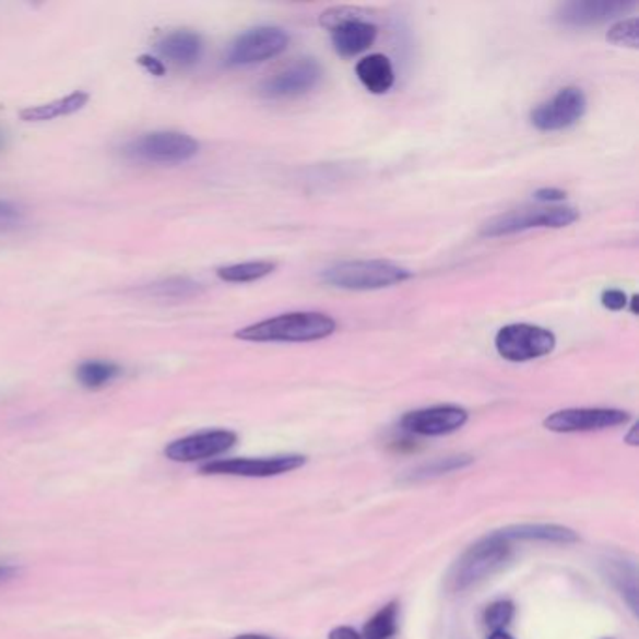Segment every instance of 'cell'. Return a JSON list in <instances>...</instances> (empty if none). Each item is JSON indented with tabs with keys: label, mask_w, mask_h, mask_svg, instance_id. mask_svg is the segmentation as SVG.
Listing matches in <instances>:
<instances>
[{
	"label": "cell",
	"mask_w": 639,
	"mask_h": 639,
	"mask_svg": "<svg viewBox=\"0 0 639 639\" xmlns=\"http://www.w3.org/2000/svg\"><path fill=\"white\" fill-rule=\"evenodd\" d=\"M555 345L554 332L536 324H507L495 336V350L508 363H531L549 355Z\"/></svg>",
	"instance_id": "cell-7"
},
{
	"label": "cell",
	"mask_w": 639,
	"mask_h": 639,
	"mask_svg": "<svg viewBox=\"0 0 639 639\" xmlns=\"http://www.w3.org/2000/svg\"><path fill=\"white\" fill-rule=\"evenodd\" d=\"M534 199L539 203H563L567 199V191L559 190V188H541L534 191Z\"/></svg>",
	"instance_id": "cell-30"
},
{
	"label": "cell",
	"mask_w": 639,
	"mask_h": 639,
	"mask_svg": "<svg viewBox=\"0 0 639 639\" xmlns=\"http://www.w3.org/2000/svg\"><path fill=\"white\" fill-rule=\"evenodd\" d=\"M636 434H638V428H636V426H632V428H630V434H628V436L625 437V441L628 442V445H632V447H636V445H638Z\"/></svg>",
	"instance_id": "cell-34"
},
{
	"label": "cell",
	"mask_w": 639,
	"mask_h": 639,
	"mask_svg": "<svg viewBox=\"0 0 639 639\" xmlns=\"http://www.w3.org/2000/svg\"><path fill=\"white\" fill-rule=\"evenodd\" d=\"M139 64H141V67H145L146 70L152 73V75H164L165 67L162 60L152 59V57H149V55H143V57L139 59Z\"/></svg>",
	"instance_id": "cell-32"
},
{
	"label": "cell",
	"mask_w": 639,
	"mask_h": 639,
	"mask_svg": "<svg viewBox=\"0 0 639 639\" xmlns=\"http://www.w3.org/2000/svg\"><path fill=\"white\" fill-rule=\"evenodd\" d=\"M233 639H272L269 636H261V634H240L237 638Z\"/></svg>",
	"instance_id": "cell-36"
},
{
	"label": "cell",
	"mask_w": 639,
	"mask_h": 639,
	"mask_svg": "<svg viewBox=\"0 0 639 639\" xmlns=\"http://www.w3.org/2000/svg\"><path fill=\"white\" fill-rule=\"evenodd\" d=\"M514 617V604L510 600H497L492 606L486 607L484 612V625L488 626L492 632L505 630V626L510 625Z\"/></svg>",
	"instance_id": "cell-27"
},
{
	"label": "cell",
	"mask_w": 639,
	"mask_h": 639,
	"mask_svg": "<svg viewBox=\"0 0 639 639\" xmlns=\"http://www.w3.org/2000/svg\"><path fill=\"white\" fill-rule=\"evenodd\" d=\"M413 277L405 267L382 259L343 261L323 272L327 284L345 291H377L403 284Z\"/></svg>",
	"instance_id": "cell-2"
},
{
	"label": "cell",
	"mask_w": 639,
	"mask_h": 639,
	"mask_svg": "<svg viewBox=\"0 0 639 639\" xmlns=\"http://www.w3.org/2000/svg\"><path fill=\"white\" fill-rule=\"evenodd\" d=\"M475 462L471 455H449V458H437L434 462L424 463L421 468L413 471L411 478L413 481H424V478H434V476L449 475L454 471H462Z\"/></svg>",
	"instance_id": "cell-24"
},
{
	"label": "cell",
	"mask_w": 639,
	"mask_h": 639,
	"mask_svg": "<svg viewBox=\"0 0 639 639\" xmlns=\"http://www.w3.org/2000/svg\"><path fill=\"white\" fill-rule=\"evenodd\" d=\"M126 158L139 164L177 165L190 162L199 154L196 139L182 132H149L132 139L125 146Z\"/></svg>",
	"instance_id": "cell-4"
},
{
	"label": "cell",
	"mask_w": 639,
	"mask_h": 639,
	"mask_svg": "<svg viewBox=\"0 0 639 639\" xmlns=\"http://www.w3.org/2000/svg\"><path fill=\"white\" fill-rule=\"evenodd\" d=\"M398 615H400V604L389 602L382 606L371 619L364 625V639H390L394 638L398 632Z\"/></svg>",
	"instance_id": "cell-23"
},
{
	"label": "cell",
	"mask_w": 639,
	"mask_h": 639,
	"mask_svg": "<svg viewBox=\"0 0 639 639\" xmlns=\"http://www.w3.org/2000/svg\"><path fill=\"white\" fill-rule=\"evenodd\" d=\"M323 81V68L316 59H298L282 72L263 81L261 94L269 99L300 98L311 93Z\"/></svg>",
	"instance_id": "cell-12"
},
{
	"label": "cell",
	"mask_w": 639,
	"mask_h": 639,
	"mask_svg": "<svg viewBox=\"0 0 639 639\" xmlns=\"http://www.w3.org/2000/svg\"><path fill=\"white\" fill-rule=\"evenodd\" d=\"M356 78L371 94H387L394 86V67L387 55H368L356 62Z\"/></svg>",
	"instance_id": "cell-18"
},
{
	"label": "cell",
	"mask_w": 639,
	"mask_h": 639,
	"mask_svg": "<svg viewBox=\"0 0 639 639\" xmlns=\"http://www.w3.org/2000/svg\"><path fill=\"white\" fill-rule=\"evenodd\" d=\"M321 25L329 28L334 51L347 59L368 51L379 34L376 23L366 20L356 8H330L321 15Z\"/></svg>",
	"instance_id": "cell-5"
},
{
	"label": "cell",
	"mask_w": 639,
	"mask_h": 639,
	"mask_svg": "<svg viewBox=\"0 0 639 639\" xmlns=\"http://www.w3.org/2000/svg\"><path fill=\"white\" fill-rule=\"evenodd\" d=\"M610 580L619 589L620 594L625 596L626 602L630 604L636 612V596H638V587H636V570L623 560H612L610 563Z\"/></svg>",
	"instance_id": "cell-25"
},
{
	"label": "cell",
	"mask_w": 639,
	"mask_h": 639,
	"mask_svg": "<svg viewBox=\"0 0 639 639\" xmlns=\"http://www.w3.org/2000/svg\"><path fill=\"white\" fill-rule=\"evenodd\" d=\"M204 42L201 34L178 28L173 33L165 34L158 42V54L177 67H193L203 57Z\"/></svg>",
	"instance_id": "cell-16"
},
{
	"label": "cell",
	"mask_w": 639,
	"mask_h": 639,
	"mask_svg": "<svg viewBox=\"0 0 639 639\" xmlns=\"http://www.w3.org/2000/svg\"><path fill=\"white\" fill-rule=\"evenodd\" d=\"M238 437L229 429H206L182 437L165 447V455L177 463H196L224 454L237 445Z\"/></svg>",
	"instance_id": "cell-13"
},
{
	"label": "cell",
	"mask_w": 639,
	"mask_h": 639,
	"mask_svg": "<svg viewBox=\"0 0 639 639\" xmlns=\"http://www.w3.org/2000/svg\"><path fill=\"white\" fill-rule=\"evenodd\" d=\"M289 46V34L284 28L253 27L237 36L225 54L227 67L242 68L261 64L284 54Z\"/></svg>",
	"instance_id": "cell-8"
},
{
	"label": "cell",
	"mask_w": 639,
	"mask_h": 639,
	"mask_svg": "<svg viewBox=\"0 0 639 639\" xmlns=\"http://www.w3.org/2000/svg\"><path fill=\"white\" fill-rule=\"evenodd\" d=\"M336 329V319L321 311H291L245 327L237 338L253 343H308L332 336Z\"/></svg>",
	"instance_id": "cell-1"
},
{
	"label": "cell",
	"mask_w": 639,
	"mask_h": 639,
	"mask_svg": "<svg viewBox=\"0 0 639 639\" xmlns=\"http://www.w3.org/2000/svg\"><path fill=\"white\" fill-rule=\"evenodd\" d=\"M274 271H276V264L271 261H246V263L222 267L218 269V277L229 284H250L269 276Z\"/></svg>",
	"instance_id": "cell-22"
},
{
	"label": "cell",
	"mask_w": 639,
	"mask_h": 639,
	"mask_svg": "<svg viewBox=\"0 0 639 639\" xmlns=\"http://www.w3.org/2000/svg\"><path fill=\"white\" fill-rule=\"evenodd\" d=\"M497 534L508 542L531 541V542H554V544H573L580 541L573 529L555 523H521V525H508L497 531Z\"/></svg>",
	"instance_id": "cell-17"
},
{
	"label": "cell",
	"mask_w": 639,
	"mask_h": 639,
	"mask_svg": "<svg viewBox=\"0 0 639 639\" xmlns=\"http://www.w3.org/2000/svg\"><path fill=\"white\" fill-rule=\"evenodd\" d=\"M634 8H636V2H620V0H573V2L560 4L555 17L560 25H567V27H591V25L617 20Z\"/></svg>",
	"instance_id": "cell-15"
},
{
	"label": "cell",
	"mask_w": 639,
	"mask_h": 639,
	"mask_svg": "<svg viewBox=\"0 0 639 639\" xmlns=\"http://www.w3.org/2000/svg\"><path fill=\"white\" fill-rule=\"evenodd\" d=\"M469 421V413L458 405H436L416 409L403 415L402 428L407 434L421 437H442L462 429Z\"/></svg>",
	"instance_id": "cell-14"
},
{
	"label": "cell",
	"mask_w": 639,
	"mask_h": 639,
	"mask_svg": "<svg viewBox=\"0 0 639 639\" xmlns=\"http://www.w3.org/2000/svg\"><path fill=\"white\" fill-rule=\"evenodd\" d=\"M488 639H514L510 634L505 632V630H497V632L489 634Z\"/></svg>",
	"instance_id": "cell-35"
},
{
	"label": "cell",
	"mask_w": 639,
	"mask_h": 639,
	"mask_svg": "<svg viewBox=\"0 0 639 639\" xmlns=\"http://www.w3.org/2000/svg\"><path fill=\"white\" fill-rule=\"evenodd\" d=\"M86 102H88V94L78 91V93L68 94L64 98L54 99L49 104L27 107L20 113V117L25 122H47V120L60 119V117L81 111L86 106Z\"/></svg>",
	"instance_id": "cell-19"
},
{
	"label": "cell",
	"mask_w": 639,
	"mask_h": 639,
	"mask_svg": "<svg viewBox=\"0 0 639 639\" xmlns=\"http://www.w3.org/2000/svg\"><path fill=\"white\" fill-rule=\"evenodd\" d=\"M122 374L119 364L109 360H85L75 369V377L81 387L88 390H98L115 381Z\"/></svg>",
	"instance_id": "cell-21"
},
{
	"label": "cell",
	"mask_w": 639,
	"mask_h": 639,
	"mask_svg": "<svg viewBox=\"0 0 639 639\" xmlns=\"http://www.w3.org/2000/svg\"><path fill=\"white\" fill-rule=\"evenodd\" d=\"M15 570L14 567H8V565H0V583H7V581L14 580Z\"/></svg>",
	"instance_id": "cell-33"
},
{
	"label": "cell",
	"mask_w": 639,
	"mask_h": 639,
	"mask_svg": "<svg viewBox=\"0 0 639 639\" xmlns=\"http://www.w3.org/2000/svg\"><path fill=\"white\" fill-rule=\"evenodd\" d=\"M630 311H632V316H638V297H632L630 300Z\"/></svg>",
	"instance_id": "cell-37"
},
{
	"label": "cell",
	"mask_w": 639,
	"mask_h": 639,
	"mask_svg": "<svg viewBox=\"0 0 639 639\" xmlns=\"http://www.w3.org/2000/svg\"><path fill=\"white\" fill-rule=\"evenodd\" d=\"M510 557V542L494 533L469 547L450 572V589L468 591L469 587L489 578Z\"/></svg>",
	"instance_id": "cell-3"
},
{
	"label": "cell",
	"mask_w": 639,
	"mask_h": 639,
	"mask_svg": "<svg viewBox=\"0 0 639 639\" xmlns=\"http://www.w3.org/2000/svg\"><path fill=\"white\" fill-rule=\"evenodd\" d=\"M306 465V455L282 454L271 458H232L216 460L201 468L203 475L245 476V478H271L285 475Z\"/></svg>",
	"instance_id": "cell-10"
},
{
	"label": "cell",
	"mask_w": 639,
	"mask_h": 639,
	"mask_svg": "<svg viewBox=\"0 0 639 639\" xmlns=\"http://www.w3.org/2000/svg\"><path fill=\"white\" fill-rule=\"evenodd\" d=\"M145 295L158 300H190L201 293V285L186 276H173L159 280L156 284L146 285Z\"/></svg>",
	"instance_id": "cell-20"
},
{
	"label": "cell",
	"mask_w": 639,
	"mask_h": 639,
	"mask_svg": "<svg viewBox=\"0 0 639 639\" xmlns=\"http://www.w3.org/2000/svg\"><path fill=\"white\" fill-rule=\"evenodd\" d=\"M329 639H364L363 634L356 632L351 626H336L329 632Z\"/></svg>",
	"instance_id": "cell-31"
},
{
	"label": "cell",
	"mask_w": 639,
	"mask_h": 639,
	"mask_svg": "<svg viewBox=\"0 0 639 639\" xmlns=\"http://www.w3.org/2000/svg\"><path fill=\"white\" fill-rule=\"evenodd\" d=\"M27 222V214L23 206L10 201V199H0V233L15 232L23 227Z\"/></svg>",
	"instance_id": "cell-28"
},
{
	"label": "cell",
	"mask_w": 639,
	"mask_h": 639,
	"mask_svg": "<svg viewBox=\"0 0 639 639\" xmlns=\"http://www.w3.org/2000/svg\"><path fill=\"white\" fill-rule=\"evenodd\" d=\"M628 421H630V415L623 409H563L547 416L544 428L554 434H585V431L619 428Z\"/></svg>",
	"instance_id": "cell-11"
},
{
	"label": "cell",
	"mask_w": 639,
	"mask_h": 639,
	"mask_svg": "<svg viewBox=\"0 0 639 639\" xmlns=\"http://www.w3.org/2000/svg\"><path fill=\"white\" fill-rule=\"evenodd\" d=\"M0 146H2V133H0Z\"/></svg>",
	"instance_id": "cell-38"
},
{
	"label": "cell",
	"mask_w": 639,
	"mask_h": 639,
	"mask_svg": "<svg viewBox=\"0 0 639 639\" xmlns=\"http://www.w3.org/2000/svg\"><path fill=\"white\" fill-rule=\"evenodd\" d=\"M600 300H602V306H604L606 310L612 311L626 310V306H628V297H626L625 291L620 289L604 291Z\"/></svg>",
	"instance_id": "cell-29"
},
{
	"label": "cell",
	"mask_w": 639,
	"mask_h": 639,
	"mask_svg": "<svg viewBox=\"0 0 639 639\" xmlns=\"http://www.w3.org/2000/svg\"><path fill=\"white\" fill-rule=\"evenodd\" d=\"M587 111L585 94L578 86H565L531 111V125L541 132H560L578 125Z\"/></svg>",
	"instance_id": "cell-9"
},
{
	"label": "cell",
	"mask_w": 639,
	"mask_h": 639,
	"mask_svg": "<svg viewBox=\"0 0 639 639\" xmlns=\"http://www.w3.org/2000/svg\"><path fill=\"white\" fill-rule=\"evenodd\" d=\"M580 212L573 206H539L521 209L495 216L482 225V237L499 238L529 232V229H563L578 222Z\"/></svg>",
	"instance_id": "cell-6"
},
{
	"label": "cell",
	"mask_w": 639,
	"mask_h": 639,
	"mask_svg": "<svg viewBox=\"0 0 639 639\" xmlns=\"http://www.w3.org/2000/svg\"><path fill=\"white\" fill-rule=\"evenodd\" d=\"M606 40L613 46L632 47L638 49L639 46V20L636 15L626 17L613 25L606 34Z\"/></svg>",
	"instance_id": "cell-26"
}]
</instances>
